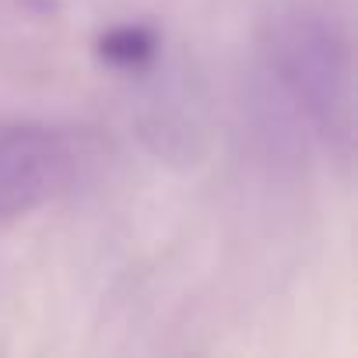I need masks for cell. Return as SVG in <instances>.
<instances>
[{
  "mask_svg": "<svg viewBox=\"0 0 358 358\" xmlns=\"http://www.w3.org/2000/svg\"><path fill=\"white\" fill-rule=\"evenodd\" d=\"M260 67L327 155L348 169L355 158V60L344 25L316 8H285L260 25Z\"/></svg>",
  "mask_w": 358,
  "mask_h": 358,
  "instance_id": "6da1fadb",
  "label": "cell"
},
{
  "mask_svg": "<svg viewBox=\"0 0 358 358\" xmlns=\"http://www.w3.org/2000/svg\"><path fill=\"white\" fill-rule=\"evenodd\" d=\"M74 169L78 158L64 134L43 123L0 130V229L57 201L71 187Z\"/></svg>",
  "mask_w": 358,
  "mask_h": 358,
  "instance_id": "7a4b0ae2",
  "label": "cell"
},
{
  "mask_svg": "<svg viewBox=\"0 0 358 358\" xmlns=\"http://www.w3.org/2000/svg\"><path fill=\"white\" fill-rule=\"evenodd\" d=\"M141 144L165 165H197L208 151V116L190 81H158L134 113Z\"/></svg>",
  "mask_w": 358,
  "mask_h": 358,
  "instance_id": "3957f363",
  "label": "cell"
},
{
  "mask_svg": "<svg viewBox=\"0 0 358 358\" xmlns=\"http://www.w3.org/2000/svg\"><path fill=\"white\" fill-rule=\"evenodd\" d=\"M158 32L148 25H116L99 39V57L120 71H148L158 60Z\"/></svg>",
  "mask_w": 358,
  "mask_h": 358,
  "instance_id": "277c9868",
  "label": "cell"
},
{
  "mask_svg": "<svg viewBox=\"0 0 358 358\" xmlns=\"http://www.w3.org/2000/svg\"><path fill=\"white\" fill-rule=\"evenodd\" d=\"M25 4H29L32 11H39V15H46V11H53V8H57V0H25Z\"/></svg>",
  "mask_w": 358,
  "mask_h": 358,
  "instance_id": "5b68a950",
  "label": "cell"
}]
</instances>
